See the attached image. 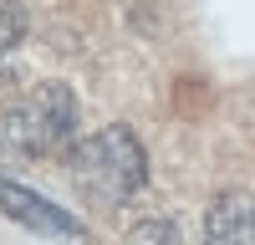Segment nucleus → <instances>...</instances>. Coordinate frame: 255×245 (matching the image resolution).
<instances>
[{
  "instance_id": "obj_6",
  "label": "nucleus",
  "mask_w": 255,
  "mask_h": 245,
  "mask_svg": "<svg viewBox=\"0 0 255 245\" xmlns=\"http://www.w3.org/2000/svg\"><path fill=\"white\" fill-rule=\"evenodd\" d=\"M128 245H184V240L174 230V220H143L128 230Z\"/></svg>"
},
{
  "instance_id": "obj_1",
  "label": "nucleus",
  "mask_w": 255,
  "mask_h": 245,
  "mask_svg": "<svg viewBox=\"0 0 255 245\" xmlns=\"http://www.w3.org/2000/svg\"><path fill=\"white\" fill-rule=\"evenodd\" d=\"M67 179L82 204H92V210H118L128 204L143 179H148V158H143V143L113 122V128H97L87 138H77V148L67 153Z\"/></svg>"
},
{
  "instance_id": "obj_3",
  "label": "nucleus",
  "mask_w": 255,
  "mask_h": 245,
  "mask_svg": "<svg viewBox=\"0 0 255 245\" xmlns=\"http://www.w3.org/2000/svg\"><path fill=\"white\" fill-rule=\"evenodd\" d=\"M0 215H10L15 225L41 230V235H77L82 230L67 210H56L51 199H41L36 189H26V184H15V179H0Z\"/></svg>"
},
{
  "instance_id": "obj_2",
  "label": "nucleus",
  "mask_w": 255,
  "mask_h": 245,
  "mask_svg": "<svg viewBox=\"0 0 255 245\" xmlns=\"http://www.w3.org/2000/svg\"><path fill=\"white\" fill-rule=\"evenodd\" d=\"M61 148H77V97L67 82H41L0 113V163L51 158Z\"/></svg>"
},
{
  "instance_id": "obj_5",
  "label": "nucleus",
  "mask_w": 255,
  "mask_h": 245,
  "mask_svg": "<svg viewBox=\"0 0 255 245\" xmlns=\"http://www.w3.org/2000/svg\"><path fill=\"white\" fill-rule=\"evenodd\" d=\"M20 36H26V10L15 0H0V61L20 46Z\"/></svg>"
},
{
  "instance_id": "obj_4",
  "label": "nucleus",
  "mask_w": 255,
  "mask_h": 245,
  "mask_svg": "<svg viewBox=\"0 0 255 245\" xmlns=\"http://www.w3.org/2000/svg\"><path fill=\"white\" fill-rule=\"evenodd\" d=\"M204 245H255V194L225 189L204 210Z\"/></svg>"
}]
</instances>
